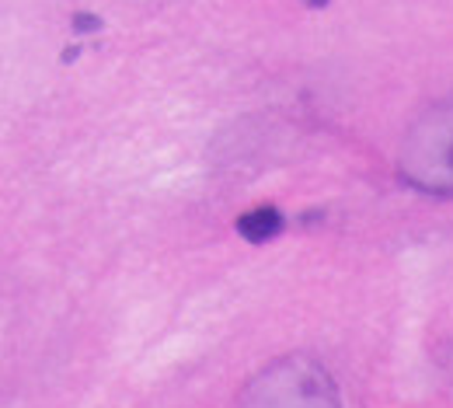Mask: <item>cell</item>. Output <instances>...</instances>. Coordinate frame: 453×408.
Returning a JSON list of instances; mask_svg holds the SVG:
<instances>
[{
    "label": "cell",
    "instance_id": "obj_1",
    "mask_svg": "<svg viewBox=\"0 0 453 408\" xmlns=\"http://www.w3.org/2000/svg\"><path fill=\"white\" fill-rule=\"evenodd\" d=\"M397 175L426 196H453V95L422 109L397 150Z\"/></svg>",
    "mask_w": 453,
    "mask_h": 408
},
{
    "label": "cell",
    "instance_id": "obj_2",
    "mask_svg": "<svg viewBox=\"0 0 453 408\" xmlns=\"http://www.w3.org/2000/svg\"><path fill=\"white\" fill-rule=\"evenodd\" d=\"M237 408H342V395L321 359L293 352L262 366L244 384Z\"/></svg>",
    "mask_w": 453,
    "mask_h": 408
},
{
    "label": "cell",
    "instance_id": "obj_3",
    "mask_svg": "<svg viewBox=\"0 0 453 408\" xmlns=\"http://www.w3.org/2000/svg\"><path fill=\"white\" fill-rule=\"evenodd\" d=\"M286 220L276 206H255L248 213L237 217V234L248 241V244H269L276 234H283Z\"/></svg>",
    "mask_w": 453,
    "mask_h": 408
},
{
    "label": "cell",
    "instance_id": "obj_4",
    "mask_svg": "<svg viewBox=\"0 0 453 408\" xmlns=\"http://www.w3.org/2000/svg\"><path fill=\"white\" fill-rule=\"evenodd\" d=\"M303 4H311V7H325L328 0H303Z\"/></svg>",
    "mask_w": 453,
    "mask_h": 408
},
{
    "label": "cell",
    "instance_id": "obj_5",
    "mask_svg": "<svg viewBox=\"0 0 453 408\" xmlns=\"http://www.w3.org/2000/svg\"><path fill=\"white\" fill-rule=\"evenodd\" d=\"M447 370H450V377H453V346H450V359H447Z\"/></svg>",
    "mask_w": 453,
    "mask_h": 408
}]
</instances>
